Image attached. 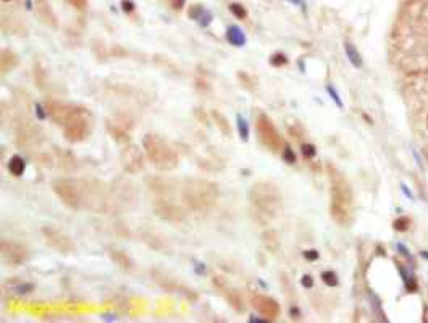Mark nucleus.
Wrapping results in <instances>:
<instances>
[{"label":"nucleus","instance_id":"obj_1","mask_svg":"<svg viewBox=\"0 0 428 323\" xmlns=\"http://www.w3.org/2000/svg\"><path fill=\"white\" fill-rule=\"evenodd\" d=\"M218 184L209 179L201 178H187L181 189V201L191 210H207L218 199Z\"/></svg>","mask_w":428,"mask_h":323},{"label":"nucleus","instance_id":"obj_2","mask_svg":"<svg viewBox=\"0 0 428 323\" xmlns=\"http://www.w3.org/2000/svg\"><path fill=\"white\" fill-rule=\"evenodd\" d=\"M249 202L252 207L259 212V215H263L265 218H273L277 216L281 209H283V197L278 187L268 183V181H259L249 189Z\"/></svg>","mask_w":428,"mask_h":323},{"label":"nucleus","instance_id":"obj_3","mask_svg":"<svg viewBox=\"0 0 428 323\" xmlns=\"http://www.w3.org/2000/svg\"><path fill=\"white\" fill-rule=\"evenodd\" d=\"M143 147L154 167L160 172H172L178 167V154L165 139L157 134H145L143 138Z\"/></svg>","mask_w":428,"mask_h":323},{"label":"nucleus","instance_id":"obj_4","mask_svg":"<svg viewBox=\"0 0 428 323\" xmlns=\"http://www.w3.org/2000/svg\"><path fill=\"white\" fill-rule=\"evenodd\" d=\"M92 115L91 111L78 105L74 113L70 116L68 121L63 125V136L68 143H81L92 131Z\"/></svg>","mask_w":428,"mask_h":323},{"label":"nucleus","instance_id":"obj_5","mask_svg":"<svg viewBox=\"0 0 428 323\" xmlns=\"http://www.w3.org/2000/svg\"><path fill=\"white\" fill-rule=\"evenodd\" d=\"M255 128H257V134H259L260 143L265 145L268 150L270 152L281 150V147L285 145V139L281 138V134L278 133L277 126L273 125V121L268 118L267 115L260 113L259 116H257Z\"/></svg>","mask_w":428,"mask_h":323},{"label":"nucleus","instance_id":"obj_6","mask_svg":"<svg viewBox=\"0 0 428 323\" xmlns=\"http://www.w3.org/2000/svg\"><path fill=\"white\" fill-rule=\"evenodd\" d=\"M54 192L60 201L68 205L70 209H79L83 202V192H81L79 183L71 178H60L54 183Z\"/></svg>","mask_w":428,"mask_h":323},{"label":"nucleus","instance_id":"obj_7","mask_svg":"<svg viewBox=\"0 0 428 323\" xmlns=\"http://www.w3.org/2000/svg\"><path fill=\"white\" fill-rule=\"evenodd\" d=\"M42 234L45 238V243L50 246L52 249H55L60 254H73L76 251V246L71 241V238L67 233L60 231L58 228L54 226H44Z\"/></svg>","mask_w":428,"mask_h":323},{"label":"nucleus","instance_id":"obj_8","mask_svg":"<svg viewBox=\"0 0 428 323\" xmlns=\"http://www.w3.org/2000/svg\"><path fill=\"white\" fill-rule=\"evenodd\" d=\"M44 105L47 108V113H49V118L58 126L65 125L70 116L74 113L76 107H78V105H74V104L62 102V101H57V99H52V97H47Z\"/></svg>","mask_w":428,"mask_h":323},{"label":"nucleus","instance_id":"obj_9","mask_svg":"<svg viewBox=\"0 0 428 323\" xmlns=\"http://www.w3.org/2000/svg\"><path fill=\"white\" fill-rule=\"evenodd\" d=\"M154 212L158 218L168 223H183L186 220L184 209L173 202L165 201V199H157L154 202Z\"/></svg>","mask_w":428,"mask_h":323},{"label":"nucleus","instance_id":"obj_10","mask_svg":"<svg viewBox=\"0 0 428 323\" xmlns=\"http://www.w3.org/2000/svg\"><path fill=\"white\" fill-rule=\"evenodd\" d=\"M2 257L3 260L10 263V265H21L29 258V251L26 246L21 243L10 239H2Z\"/></svg>","mask_w":428,"mask_h":323},{"label":"nucleus","instance_id":"obj_11","mask_svg":"<svg viewBox=\"0 0 428 323\" xmlns=\"http://www.w3.org/2000/svg\"><path fill=\"white\" fill-rule=\"evenodd\" d=\"M250 304L257 312L263 315L268 320H277V317H280V304L275 301L273 297L265 296V294H252L250 296Z\"/></svg>","mask_w":428,"mask_h":323},{"label":"nucleus","instance_id":"obj_12","mask_svg":"<svg viewBox=\"0 0 428 323\" xmlns=\"http://www.w3.org/2000/svg\"><path fill=\"white\" fill-rule=\"evenodd\" d=\"M152 277H154L155 283L162 287V289H165L168 292H178V294L184 296L186 299H189V301H197V294L192 289H189L187 286L184 285H179L177 283L175 280H170L167 277H163V275L158 272V270H152Z\"/></svg>","mask_w":428,"mask_h":323},{"label":"nucleus","instance_id":"obj_13","mask_svg":"<svg viewBox=\"0 0 428 323\" xmlns=\"http://www.w3.org/2000/svg\"><path fill=\"white\" fill-rule=\"evenodd\" d=\"M121 163H123V168H125L126 172L131 173V175H136L144 168L143 154H141V150L133 144L126 145V147L123 149V152H121Z\"/></svg>","mask_w":428,"mask_h":323},{"label":"nucleus","instance_id":"obj_14","mask_svg":"<svg viewBox=\"0 0 428 323\" xmlns=\"http://www.w3.org/2000/svg\"><path fill=\"white\" fill-rule=\"evenodd\" d=\"M212 285L216 287V291H220L221 294L225 296L226 302L231 305V307L236 310V312H244V304H243V299L241 296H239L238 291L231 289L230 286H228L226 280L223 277H214L212 278Z\"/></svg>","mask_w":428,"mask_h":323},{"label":"nucleus","instance_id":"obj_15","mask_svg":"<svg viewBox=\"0 0 428 323\" xmlns=\"http://www.w3.org/2000/svg\"><path fill=\"white\" fill-rule=\"evenodd\" d=\"M20 63V57L15 54L13 50L5 49L2 50V55H0V67H2V73H10L18 67Z\"/></svg>","mask_w":428,"mask_h":323},{"label":"nucleus","instance_id":"obj_16","mask_svg":"<svg viewBox=\"0 0 428 323\" xmlns=\"http://www.w3.org/2000/svg\"><path fill=\"white\" fill-rule=\"evenodd\" d=\"M226 40L234 47H244L248 39H246V34L243 33V29L238 25H230L226 29Z\"/></svg>","mask_w":428,"mask_h":323},{"label":"nucleus","instance_id":"obj_17","mask_svg":"<svg viewBox=\"0 0 428 323\" xmlns=\"http://www.w3.org/2000/svg\"><path fill=\"white\" fill-rule=\"evenodd\" d=\"M105 128H107L108 134L112 136L118 144H128L130 143V134H128L126 129H123L120 125H115L112 121H105Z\"/></svg>","mask_w":428,"mask_h":323},{"label":"nucleus","instance_id":"obj_18","mask_svg":"<svg viewBox=\"0 0 428 323\" xmlns=\"http://www.w3.org/2000/svg\"><path fill=\"white\" fill-rule=\"evenodd\" d=\"M262 241H263V246H265V249L268 252H272V254H277V252L280 251V236L278 233L275 230H265L262 234Z\"/></svg>","mask_w":428,"mask_h":323},{"label":"nucleus","instance_id":"obj_19","mask_svg":"<svg viewBox=\"0 0 428 323\" xmlns=\"http://www.w3.org/2000/svg\"><path fill=\"white\" fill-rule=\"evenodd\" d=\"M145 183H147L150 191H154L157 194H168L170 189H172V183H170V179L167 178H147Z\"/></svg>","mask_w":428,"mask_h":323},{"label":"nucleus","instance_id":"obj_20","mask_svg":"<svg viewBox=\"0 0 428 323\" xmlns=\"http://www.w3.org/2000/svg\"><path fill=\"white\" fill-rule=\"evenodd\" d=\"M110 258H112L116 265H120L123 270H131L134 267L133 258L128 255L126 252H123V251L112 249V251H110Z\"/></svg>","mask_w":428,"mask_h":323},{"label":"nucleus","instance_id":"obj_21","mask_svg":"<svg viewBox=\"0 0 428 323\" xmlns=\"http://www.w3.org/2000/svg\"><path fill=\"white\" fill-rule=\"evenodd\" d=\"M210 116H212L214 121L216 123V126H218L221 134H223V136H226V138H230V136H231V125H230V121H228L226 116L221 113V111H218V110H212V111H210Z\"/></svg>","mask_w":428,"mask_h":323},{"label":"nucleus","instance_id":"obj_22","mask_svg":"<svg viewBox=\"0 0 428 323\" xmlns=\"http://www.w3.org/2000/svg\"><path fill=\"white\" fill-rule=\"evenodd\" d=\"M26 170V162L23 160V157L13 155L8 160V172L13 176H21Z\"/></svg>","mask_w":428,"mask_h":323},{"label":"nucleus","instance_id":"obj_23","mask_svg":"<svg viewBox=\"0 0 428 323\" xmlns=\"http://www.w3.org/2000/svg\"><path fill=\"white\" fill-rule=\"evenodd\" d=\"M33 74H34V83L37 84L39 89H44L47 84V72L44 70L42 65H40V62H34Z\"/></svg>","mask_w":428,"mask_h":323},{"label":"nucleus","instance_id":"obj_24","mask_svg":"<svg viewBox=\"0 0 428 323\" xmlns=\"http://www.w3.org/2000/svg\"><path fill=\"white\" fill-rule=\"evenodd\" d=\"M236 78L239 81V84H241L246 91H254L255 89V79L252 78V76L248 73V72H238L236 73Z\"/></svg>","mask_w":428,"mask_h":323},{"label":"nucleus","instance_id":"obj_25","mask_svg":"<svg viewBox=\"0 0 428 323\" xmlns=\"http://www.w3.org/2000/svg\"><path fill=\"white\" fill-rule=\"evenodd\" d=\"M344 49H346V55L349 57L351 63H353L354 67H357V68H359V67H362V58H360V54H359V52H357V49H356V47H354L353 44L346 42Z\"/></svg>","mask_w":428,"mask_h":323},{"label":"nucleus","instance_id":"obj_26","mask_svg":"<svg viewBox=\"0 0 428 323\" xmlns=\"http://www.w3.org/2000/svg\"><path fill=\"white\" fill-rule=\"evenodd\" d=\"M236 126H238V133H239V138L243 141H248L249 139V125L241 115L236 116Z\"/></svg>","mask_w":428,"mask_h":323},{"label":"nucleus","instance_id":"obj_27","mask_svg":"<svg viewBox=\"0 0 428 323\" xmlns=\"http://www.w3.org/2000/svg\"><path fill=\"white\" fill-rule=\"evenodd\" d=\"M230 11L238 20L248 18V10H246V7H243L241 3H230Z\"/></svg>","mask_w":428,"mask_h":323},{"label":"nucleus","instance_id":"obj_28","mask_svg":"<svg viewBox=\"0 0 428 323\" xmlns=\"http://www.w3.org/2000/svg\"><path fill=\"white\" fill-rule=\"evenodd\" d=\"M13 291L16 292V294H28V292H31L34 289V285L33 283H28V281H18V283H15L13 286Z\"/></svg>","mask_w":428,"mask_h":323},{"label":"nucleus","instance_id":"obj_29","mask_svg":"<svg viewBox=\"0 0 428 323\" xmlns=\"http://www.w3.org/2000/svg\"><path fill=\"white\" fill-rule=\"evenodd\" d=\"M40 16H42V20H44L49 26H52V28L57 26V18H55V15L52 13V10H50L49 7L40 8Z\"/></svg>","mask_w":428,"mask_h":323},{"label":"nucleus","instance_id":"obj_30","mask_svg":"<svg viewBox=\"0 0 428 323\" xmlns=\"http://www.w3.org/2000/svg\"><path fill=\"white\" fill-rule=\"evenodd\" d=\"M321 280H323L325 285L331 286V287L338 285V275L335 272H331V270H326V272L321 273Z\"/></svg>","mask_w":428,"mask_h":323},{"label":"nucleus","instance_id":"obj_31","mask_svg":"<svg viewBox=\"0 0 428 323\" xmlns=\"http://www.w3.org/2000/svg\"><path fill=\"white\" fill-rule=\"evenodd\" d=\"M288 63V57H286L285 54H273L270 57V65L275 68H280V67H285V65Z\"/></svg>","mask_w":428,"mask_h":323},{"label":"nucleus","instance_id":"obj_32","mask_svg":"<svg viewBox=\"0 0 428 323\" xmlns=\"http://www.w3.org/2000/svg\"><path fill=\"white\" fill-rule=\"evenodd\" d=\"M204 5H201V3H196V5H192V7L187 10V16H189L191 20H199L202 16V13H204Z\"/></svg>","mask_w":428,"mask_h":323},{"label":"nucleus","instance_id":"obj_33","mask_svg":"<svg viewBox=\"0 0 428 323\" xmlns=\"http://www.w3.org/2000/svg\"><path fill=\"white\" fill-rule=\"evenodd\" d=\"M281 158H283L286 163H289V165L296 163V154H294V150L289 147V145H285V149L281 150Z\"/></svg>","mask_w":428,"mask_h":323},{"label":"nucleus","instance_id":"obj_34","mask_svg":"<svg viewBox=\"0 0 428 323\" xmlns=\"http://www.w3.org/2000/svg\"><path fill=\"white\" fill-rule=\"evenodd\" d=\"M280 285H281V289L285 291V294L286 296H289L291 292H292V287H291V281H289V278H288V275H286L285 272L280 275Z\"/></svg>","mask_w":428,"mask_h":323},{"label":"nucleus","instance_id":"obj_35","mask_svg":"<svg viewBox=\"0 0 428 323\" xmlns=\"http://www.w3.org/2000/svg\"><path fill=\"white\" fill-rule=\"evenodd\" d=\"M212 20H214V15H212V11L205 8V10H204V13H202V16H201V18L197 20V23H199V26H202V28H207V26L210 25V23H212Z\"/></svg>","mask_w":428,"mask_h":323},{"label":"nucleus","instance_id":"obj_36","mask_svg":"<svg viewBox=\"0 0 428 323\" xmlns=\"http://www.w3.org/2000/svg\"><path fill=\"white\" fill-rule=\"evenodd\" d=\"M301 152H302V157L307 158V160L314 158L315 154H317L315 145H312V144H302V145H301Z\"/></svg>","mask_w":428,"mask_h":323},{"label":"nucleus","instance_id":"obj_37","mask_svg":"<svg viewBox=\"0 0 428 323\" xmlns=\"http://www.w3.org/2000/svg\"><path fill=\"white\" fill-rule=\"evenodd\" d=\"M34 108H36V116H37V118H39L40 121H44V120L47 118V116H49V113H47L45 105L36 102V105H34Z\"/></svg>","mask_w":428,"mask_h":323},{"label":"nucleus","instance_id":"obj_38","mask_svg":"<svg viewBox=\"0 0 428 323\" xmlns=\"http://www.w3.org/2000/svg\"><path fill=\"white\" fill-rule=\"evenodd\" d=\"M192 113H194V116L197 118L199 123H202V125H209V118H207V115H205V111L202 108H194V110H192Z\"/></svg>","mask_w":428,"mask_h":323},{"label":"nucleus","instance_id":"obj_39","mask_svg":"<svg viewBox=\"0 0 428 323\" xmlns=\"http://www.w3.org/2000/svg\"><path fill=\"white\" fill-rule=\"evenodd\" d=\"M134 8H136V5H134L133 0H121V10L125 13H133Z\"/></svg>","mask_w":428,"mask_h":323},{"label":"nucleus","instance_id":"obj_40","mask_svg":"<svg viewBox=\"0 0 428 323\" xmlns=\"http://www.w3.org/2000/svg\"><path fill=\"white\" fill-rule=\"evenodd\" d=\"M65 2H68L76 10H84L87 7V0H65Z\"/></svg>","mask_w":428,"mask_h":323},{"label":"nucleus","instance_id":"obj_41","mask_svg":"<svg viewBox=\"0 0 428 323\" xmlns=\"http://www.w3.org/2000/svg\"><path fill=\"white\" fill-rule=\"evenodd\" d=\"M304 258L309 262H315L317 258H319V252H317L315 249H309V251H304Z\"/></svg>","mask_w":428,"mask_h":323},{"label":"nucleus","instance_id":"obj_42","mask_svg":"<svg viewBox=\"0 0 428 323\" xmlns=\"http://www.w3.org/2000/svg\"><path fill=\"white\" fill-rule=\"evenodd\" d=\"M112 55H113V57H126V55H128V50H126V49H123L121 45H113V49H112Z\"/></svg>","mask_w":428,"mask_h":323},{"label":"nucleus","instance_id":"obj_43","mask_svg":"<svg viewBox=\"0 0 428 323\" xmlns=\"http://www.w3.org/2000/svg\"><path fill=\"white\" fill-rule=\"evenodd\" d=\"M326 89H328V94H330V96H331V99H333V101H335V102L338 104V107H343V102H341V99H339L338 92H336L335 89H333L331 86H328Z\"/></svg>","mask_w":428,"mask_h":323},{"label":"nucleus","instance_id":"obj_44","mask_svg":"<svg viewBox=\"0 0 428 323\" xmlns=\"http://www.w3.org/2000/svg\"><path fill=\"white\" fill-rule=\"evenodd\" d=\"M407 225H409V220L407 218H401V220H397L394 223V228L397 231H404V230H407Z\"/></svg>","mask_w":428,"mask_h":323},{"label":"nucleus","instance_id":"obj_45","mask_svg":"<svg viewBox=\"0 0 428 323\" xmlns=\"http://www.w3.org/2000/svg\"><path fill=\"white\" fill-rule=\"evenodd\" d=\"M301 285H302L304 287H307V289H310V287L314 286V280H312V277H310V275H304V277L301 278Z\"/></svg>","mask_w":428,"mask_h":323},{"label":"nucleus","instance_id":"obj_46","mask_svg":"<svg viewBox=\"0 0 428 323\" xmlns=\"http://www.w3.org/2000/svg\"><path fill=\"white\" fill-rule=\"evenodd\" d=\"M184 7H186V0H172V8L173 10L179 11V10H183Z\"/></svg>","mask_w":428,"mask_h":323},{"label":"nucleus","instance_id":"obj_47","mask_svg":"<svg viewBox=\"0 0 428 323\" xmlns=\"http://www.w3.org/2000/svg\"><path fill=\"white\" fill-rule=\"evenodd\" d=\"M286 2H289L292 5H297V7L302 8V11H306V2H304V0H286Z\"/></svg>","mask_w":428,"mask_h":323},{"label":"nucleus","instance_id":"obj_48","mask_svg":"<svg viewBox=\"0 0 428 323\" xmlns=\"http://www.w3.org/2000/svg\"><path fill=\"white\" fill-rule=\"evenodd\" d=\"M289 315L292 317V319H299V317H301V312H299L297 307H291L289 309Z\"/></svg>","mask_w":428,"mask_h":323},{"label":"nucleus","instance_id":"obj_49","mask_svg":"<svg viewBox=\"0 0 428 323\" xmlns=\"http://www.w3.org/2000/svg\"><path fill=\"white\" fill-rule=\"evenodd\" d=\"M196 83H197V87H199V89H204V91H207V89H209V84H207V81L197 79Z\"/></svg>","mask_w":428,"mask_h":323},{"label":"nucleus","instance_id":"obj_50","mask_svg":"<svg viewBox=\"0 0 428 323\" xmlns=\"http://www.w3.org/2000/svg\"><path fill=\"white\" fill-rule=\"evenodd\" d=\"M196 270H197V273H199V275L205 273V267L202 265V263H197V265H196Z\"/></svg>","mask_w":428,"mask_h":323},{"label":"nucleus","instance_id":"obj_51","mask_svg":"<svg viewBox=\"0 0 428 323\" xmlns=\"http://www.w3.org/2000/svg\"><path fill=\"white\" fill-rule=\"evenodd\" d=\"M26 8H28V10L33 8V2H31V0H26Z\"/></svg>","mask_w":428,"mask_h":323},{"label":"nucleus","instance_id":"obj_52","mask_svg":"<svg viewBox=\"0 0 428 323\" xmlns=\"http://www.w3.org/2000/svg\"><path fill=\"white\" fill-rule=\"evenodd\" d=\"M104 319H105V320H113L115 317H112V315H104Z\"/></svg>","mask_w":428,"mask_h":323},{"label":"nucleus","instance_id":"obj_53","mask_svg":"<svg viewBox=\"0 0 428 323\" xmlns=\"http://www.w3.org/2000/svg\"><path fill=\"white\" fill-rule=\"evenodd\" d=\"M3 2H11V0H3Z\"/></svg>","mask_w":428,"mask_h":323}]
</instances>
